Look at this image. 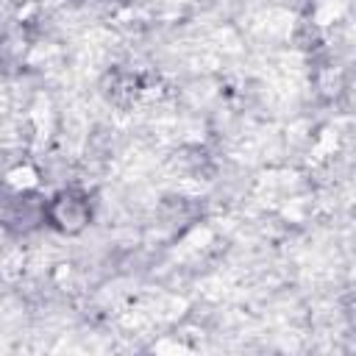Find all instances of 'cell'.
<instances>
[{"label":"cell","instance_id":"1","mask_svg":"<svg viewBox=\"0 0 356 356\" xmlns=\"http://www.w3.org/2000/svg\"><path fill=\"white\" fill-rule=\"evenodd\" d=\"M44 217L50 220V225H56L58 231L75 234L89 222V203L81 195L72 192H61L56 195L47 206H44Z\"/></svg>","mask_w":356,"mask_h":356}]
</instances>
